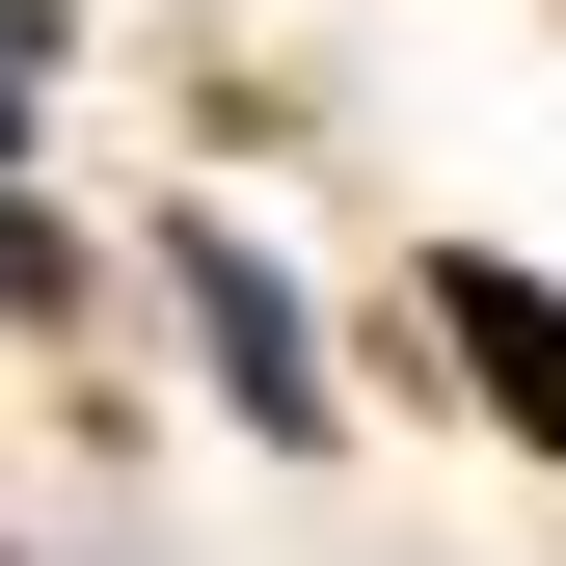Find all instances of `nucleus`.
Returning a JSON list of instances; mask_svg holds the SVG:
<instances>
[{"instance_id":"nucleus-1","label":"nucleus","mask_w":566,"mask_h":566,"mask_svg":"<svg viewBox=\"0 0 566 566\" xmlns=\"http://www.w3.org/2000/svg\"><path fill=\"white\" fill-rule=\"evenodd\" d=\"M189 324H217V378L270 405V432H324V350H297V297H270V270H243L217 217H189Z\"/></svg>"},{"instance_id":"nucleus-2","label":"nucleus","mask_w":566,"mask_h":566,"mask_svg":"<svg viewBox=\"0 0 566 566\" xmlns=\"http://www.w3.org/2000/svg\"><path fill=\"white\" fill-rule=\"evenodd\" d=\"M459 350H485L513 432H566V297H539V270H459Z\"/></svg>"},{"instance_id":"nucleus-3","label":"nucleus","mask_w":566,"mask_h":566,"mask_svg":"<svg viewBox=\"0 0 566 566\" xmlns=\"http://www.w3.org/2000/svg\"><path fill=\"white\" fill-rule=\"evenodd\" d=\"M28 54H54V0H0V108H28Z\"/></svg>"}]
</instances>
